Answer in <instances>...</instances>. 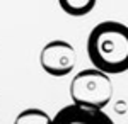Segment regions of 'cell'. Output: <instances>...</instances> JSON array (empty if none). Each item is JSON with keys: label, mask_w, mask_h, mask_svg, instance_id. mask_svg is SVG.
<instances>
[{"label": "cell", "mask_w": 128, "mask_h": 124, "mask_svg": "<svg viewBox=\"0 0 128 124\" xmlns=\"http://www.w3.org/2000/svg\"><path fill=\"white\" fill-rule=\"evenodd\" d=\"M87 55L90 63L104 73L128 71V26L116 20L99 22L87 38Z\"/></svg>", "instance_id": "cell-1"}, {"label": "cell", "mask_w": 128, "mask_h": 124, "mask_svg": "<svg viewBox=\"0 0 128 124\" xmlns=\"http://www.w3.org/2000/svg\"><path fill=\"white\" fill-rule=\"evenodd\" d=\"M113 97V83L109 75L99 68L82 70L70 82V99L74 104L104 109Z\"/></svg>", "instance_id": "cell-2"}, {"label": "cell", "mask_w": 128, "mask_h": 124, "mask_svg": "<svg viewBox=\"0 0 128 124\" xmlns=\"http://www.w3.org/2000/svg\"><path fill=\"white\" fill-rule=\"evenodd\" d=\"M40 63L48 75L65 76L74 71L77 63V53L70 43L55 39L43 46L40 53Z\"/></svg>", "instance_id": "cell-3"}, {"label": "cell", "mask_w": 128, "mask_h": 124, "mask_svg": "<svg viewBox=\"0 0 128 124\" xmlns=\"http://www.w3.org/2000/svg\"><path fill=\"white\" fill-rule=\"evenodd\" d=\"M51 124H114V121L102 109L68 104L55 114Z\"/></svg>", "instance_id": "cell-4"}, {"label": "cell", "mask_w": 128, "mask_h": 124, "mask_svg": "<svg viewBox=\"0 0 128 124\" xmlns=\"http://www.w3.org/2000/svg\"><path fill=\"white\" fill-rule=\"evenodd\" d=\"M98 0H58L60 7L65 14H68L72 17H82L87 15L89 12L96 7Z\"/></svg>", "instance_id": "cell-5"}, {"label": "cell", "mask_w": 128, "mask_h": 124, "mask_svg": "<svg viewBox=\"0 0 128 124\" xmlns=\"http://www.w3.org/2000/svg\"><path fill=\"white\" fill-rule=\"evenodd\" d=\"M53 119L41 109H24L17 114L14 124H51Z\"/></svg>", "instance_id": "cell-6"}, {"label": "cell", "mask_w": 128, "mask_h": 124, "mask_svg": "<svg viewBox=\"0 0 128 124\" xmlns=\"http://www.w3.org/2000/svg\"><path fill=\"white\" fill-rule=\"evenodd\" d=\"M126 109H128V105H126L125 100H118V102L114 104V112H116V114H125Z\"/></svg>", "instance_id": "cell-7"}]
</instances>
